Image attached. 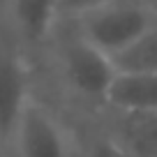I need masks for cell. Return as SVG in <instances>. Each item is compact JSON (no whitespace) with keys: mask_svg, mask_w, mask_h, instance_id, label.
I'll return each instance as SVG.
<instances>
[{"mask_svg":"<svg viewBox=\"0 0 157 157\" xmlns=\"http://www.w3.org/2000/svg\"><path fill=\"white\" fill-rule=\"evenodd\" d=\"M76 19L78 35L111 58L127 49L139 35H143L157 21L150 7L139 0H116Z\"/></svg>","mask_w":157,"mask_h":157,"instance_id":"obj_1","label":"cell"},{"mask_svg":"<svg viewBox=\"0 0 157 157\" xmlns=\"http://www.w3.org/2000/svg\"><path fill=\"white\" fill-rule=\"evenodd\" d=\"M7 148L14 150V157H72L67 129L33 97L25 102Z\"/></svg>","mask_w":157,"mask_h":157,"instance_id":"obj_2","label":"cell"},{"mask_svg":"<svg viewBox=\"0 0 157 157\" xmlns=\"http://www.w3.org/2000/svg\"><path fill=\"white\" fill-rule=\"evenodd\" d=\"M60 60L65 81L72 86V90H76L81 97L104 102L106 88L116 76V65L111 56H106L78 35L63 49Z\"/></svg>","mask_w":157,"mask_h":157,"instance_id":"obj_3","label":"cell"},{"mask_svg":"<svg viewBox=\"0 0 157 157\" xmlns=\"http://www.w3.org/2000/svg\"><path fill=\"white\" fill-rule=\"evenodd\" d=\"M30 99L23 58L12 44L0 39V146L7 148L14 125Z\"/></svg>","mask_w":157,"mask_h":157,"instance_id":"obj_4","label":"cell"},{"mask_svg":"<svg viewBox=\"0 0 157 157\" xmlns=\"http://www.w3.org/2000/svg\"><path fill=\"white\" fill-rule=\"evenodd\" d=\"M104 102L113 111H148L157 109V74L116 69Z\"/></svg>","mask_w":157,"mask_h":157,"instance_id":"obj_5","label":"cell"},{"mask_svg":"<svg viewBox=\"0 0 157 157\" xmlns=\"http://www.w3.org/2000/svg\"><path fill=\"white\" fill-rule=\"evenodd\" d=\"M116 113L113 132L109 136L132 157H157V109Z\"/></svg>","mask_w":157,"mask_h":157,"instance_id":"obj_6","label":"cell"},{"mask_svg":"<svg viewBox=\"0 0 157 157\" xmlns=\"http://www.w3.org/2000/svg\"><path fill=\"white\" fill-rule=\"evenodd\" d=\"M60 14V0H10L14 28L28 44H42L53 33Z\"/></svg>","mask_w":157,"mask_h":157,"instance_id":"obj_7","label":"cell"},{"mask_svg":"<svg viewBox=\"0 0 157 157\" xmlns=\"http://www.w3.org/2000/svg\"><path fill=\"white\" fill-rule=\"evenodd\" d=\"M111 60L116 69L157 74V21L143 35H139L127 49L116 53Z\"/></svg>","mask_w":157,"mask_h":157,"instance_id":"obj_8","label":"cell"},{"mask_svg":"<svg viewBox=\"0 0 157 157\" xmlns=\"http://www.w3.org/2000/svg\"><path fill=\"white\" fill-rule=\"evenodd\" d=\"M88 157H132L123 146H118L111 136H97L88 148Z\"/></svg>","mask_w":157,"mask_h":157,"instance_id":"obj_9","label":"cell"},{"mask_svg":"<svg viewBox=\"0 0 157 157\" xmlns=\"http://www.w3.org/2000/svg\"><path fill=\"white\" fill-rule=\"evenodd\" d=\"M109 2H116V0H60V12H67L72 16H81L90 10L109 5Z\"/></svg>","mask_w":157,"mask_h":157,"instance_id":"obj_10","label":"cell"},{"mask_svg":"<svg viewBox=\"0 0 157 157\" xmlns=\"http://www.w3.org/2000/svg\"><path fill=\"white\" fill-rule=\"evenodd\" d=\"M143 2H146V5L150 7V12L155 14V19H157V0H143Z\"/></svg>","mask_w":157,"mask_h":157,"instance_id":"obj_11","label":"cell"},{"mask_svg":"<svg viewBox=\"0 0 157 157\" xmlns=\"http://www.w3.org/2000/svg\"><path fill=\"white\" fill-rule=\"evenodd\" d=\"M0 157H7V155H5V148H2V146H0Z\"/></svg>","mask_w":157,"mask_h":157,"instance_id":"obj_12","label":"cell"}]
</instances>
